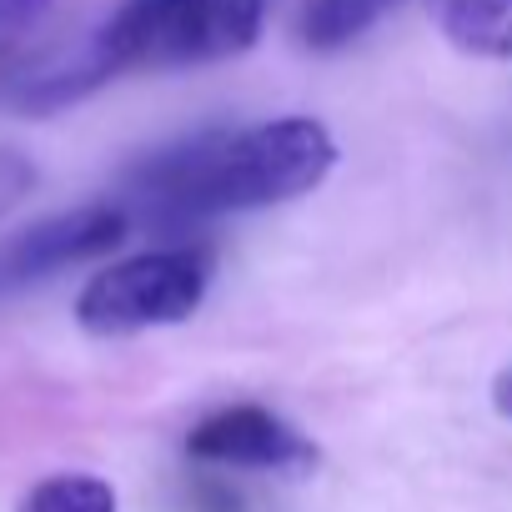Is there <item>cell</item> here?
Here are the masks:
<instances>
[{"label": "cell", "instance_id": "cell-4", "mask_svg": "<svg viewBox=\"0 0 512 512\" xmlns=\"http://www.w3.org/2000/svg\"><path fill=\"white\" fill-rule=\"evenodd\" d=\"M126 226H131V211L121 201H91V206H71L11 231L0 241V297L41 287L71 267L96 262L111 246H121Z\"/></svg>", "mask_w": 512, "mask_h": 512}, {"label": "cell", "instance_id": "cell-10", "mask_svg": "<svg viewBox=\"0 0 512 512\" xmlns=\"http://www.w3.org/2000/svg\"><path fill=\"white\" fill-rule=\"evenodd\" d=\"M31 181H36V171H31V161L21 151H0V211L16 206L31 191Z\"/></svg>", "mask_w": 512, "mask_h": 512}, {"label": "cell", "instance_id": "cell-5", "mask_svg": "<svg viewBox=\"0 0 512 512\" xmlns=\"http://www.w3.org/2000/svg\"><path fill=\"white\" fill-rule=\"evenodd\" d=\"M186 452L216 467H256V472H297L317 462V447L267 407H221L201 417L186 437Z\"/></svg>", "mask_w": 512, "mask_h": 512}, {"label": "cell", "instance_id": "cell-7", "mask_svg": "<svg viewBox=\"0 0 512 512\" xmlns=\"http://www.w3.org/2000/svg\"><path fill=\"white\" fill-rule=\"evenodd\" d=\"M392 6H397V0H302L297 36L312 51H342L362 31H372Z\"/></svg>", "mask_w": 512, "mask_h": 512}, {"label": "cell", "instance_id": "cell-1", "mask_svg": "<svg viewBox=\"0 0 512 512\" xmlns=\"http://www.w3.org/2000/svg\"><path fill=\"white\" fill-rule=\"evenodd\" d=\"M337 166V141L312 116H277L241 131H201L146 156L126 176V211L161 226L262 211L317 191Z\"/></svg>", "mask_w": 512, "mask_h": 512}, {"label": "cell", "instance_id": "cell-9", "mask_svg": "<svg viewBox=\"0 0 512 512\" xmlns=\"http://www.w3.org/2000/svg\"><path fill=\"white\" fill-rule=\"evenodd\" d=\"M56 0H0V76H6L26 46V36L46 21Z\"/></svg>", "mask_w": 512, "mask_h": 512}, {"label": "cell", "instance_id": "cell-3", "mask_svg": "<svg viewBox=\"0 0 512 512\" xmlns=\"http://www.w3.org/2000/svg\"><path fill=\"white\" fill-rule=\"evenodd\" d=\"M211 287V256L201 246H156L96 272L76 297V322L91 337H136L186 322Z\"/></svg>", "mask_w": 512, "mask_h": 512}, {"label": "cell", "instance_id": "cell-11", "mask_svg": "<svg viewBox=\"0 0 512 512\" xmlns=\"http://www.w3.org/2000/svg\"><path fill=\"white\" fill-rule=\"evenodd\" d=\"M196 512H241V497H236V492H226V487H201Z\"/></svg>", "mask_w": 512, "mask_h": 512}, {"label": "cell", "instance_id": "cell-6", "mask_svg": "<svg viewBox=\"0 0 512 512\" xmlns=\"http://www.w3.org/2000/svg\"><path fill=\"white\" fill-rule=\"evenodd\" d=\"M442 36L482 61H512V0H432Z\"/></svg>", "mask_w": 512, "mask_h": 512}, {"label": "cell", "instance_id": "cell-8", "mask_svg": "<svg viewBox=\"0 0 512 512\" xmlns=\"http://www.w3.org/2000/svg\"><path fill=\"white\" fill-rule=\"evenodd\" d=\"M21 512H116V487L91 472H56L26 492Z\"/></svg>", "mask_w": 512, "mask_h": 512}, {"label": "cell", "instance_id": "cell-12", "mask_svg": "<svg viewBox=\"0 0 512 512\" xmlns=\"http://www.w3.org/2000/svg\"><path fill=\"white\" fill-rule=\"evenodd\" d=\"M492 402H497V412H502V417H512V372H502V377H497Z\"/></svg>", "mask_w": 512, "mask_h": 512}, {"label": "cell", "instance_id": "cell-2", "mask_svg": "<svg viewBox=\"0 0 512 512\" xmlns=\"http://www.w3.org/2000/svg\"><path fill=\"white\" fill-rule=\"evenodd\" d=\"M272 0H121V11L76 51L91 86L121 71H181L256 46Z\"/></svg>", "mask_w": 512, "mask_h": 512}]
</instances>
